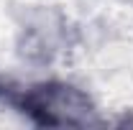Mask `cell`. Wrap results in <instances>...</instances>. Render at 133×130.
<instances>
[{"instance_id": "obj_1", "label": "cell", "mask_w": 133, "mask_h": 130, "mask_svg": "<svg viewBox=\"0 0 133 130\" xmlns=\"http://www.w3.org/2000/svg\"><path fill=\"white\" fill-rule=\"evenodd\" d=\"M31 112H38L44 122L59 125H87L92 122L95 107L87 95L69 84H44L28 95Z\"/></svg>"}]
</instances>
